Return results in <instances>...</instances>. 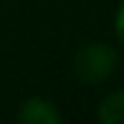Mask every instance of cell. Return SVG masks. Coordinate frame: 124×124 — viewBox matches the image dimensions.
<instances>
[{
  "mask_svg": "<svg viewBox=\"0 0 124 124\" xmlns=\"http://www.w3.org/2000/svg\"><path fill=\"white\" fill-rule=\"evenodd\" d=\"M116 66V51L106 43H89L76 53L74 58V71L89 86L101 84Z\"/></svg>",
  "mask_w": 124,
  "mask_h": 124,
  "instance_id": "6da1fadb",
  "label": "cell"
},
{
  "mask_svg": "<svg viewBox=\"0 0 124 124\" xmlns=\"http://www.w3.org/2000/svg\"><path fill=\"white\" fill-rule=\"evenodd\" d=\"M18 119L25 122V124H58L61 122V114L53 109V104H51L48 99H28L23 106H20L18 111Z\"/></svg>",
  "mask_w": 124,
  "mask_h": 124,
  "instance_id": "7a4b0ae2",
  "label": "cell"
},
{
  "mask_svg": "<svg viewBox=\"0 0 124 124\" xmlns=\"http://www.w3.org/2000/svg\"><path fill=\"white\" fill-rule=\"evenodd\" d=\"M99 119L104 124H124V91H114L99 104Z\"/></svg>",
  "mask_w": 124,
  "mask_h": 124,
  "instance_id": "3957f363",
  "label": "cell"
},
{
  "mask_svg": "<svg viewBox=\"0 0 124 124\" xmlns=\"http://www.w3.org/2000/svg\"><path fill=\"white\" fill-rule=\"evenodd\" d=\"M116 36L124 43V3L119 5V13H116Z\"/></svg>",
  "mask_w": 124,
  "mask_h": 124,
  "instance_id": "277c9868",
  "label": "cell"
}]
</instances>
